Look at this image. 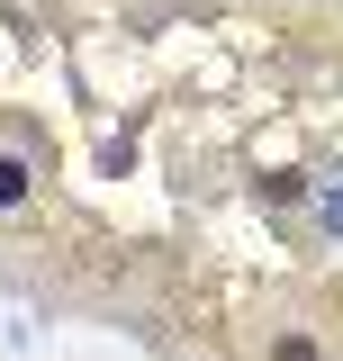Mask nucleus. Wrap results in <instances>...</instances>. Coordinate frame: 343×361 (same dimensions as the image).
<instances>
[{
  "instance_id": "f257e3e1",
  "label": "nucleus",
  "mask_w": 343,
  "mask_h": 361,
  "mask_svg": "<svg viewBox=\"0 0 343 361\" xmlns=\"http://www.w3.org/2000/svg\"><path fill=\"white\" fill-rule=\"evenodd\" d=\"M18 199H28V163H18V154H0V208H18Z\"/></svg>"
},
{
  "instance_id": "f03ea898",
  "label": "nucleus",
  "mask_w": 343,
  "mask_h": 361,
  "mask_svg": "<svg viewBox=\"0 0 343 361\" xmlns=\"http://www.w3.org/2000/svg\"><path fill=\"white\" fill-rule=\"evenodd\" d=\"M280 361H316V343L307 334H280Z\"/></svg>"
}]
</instances>
